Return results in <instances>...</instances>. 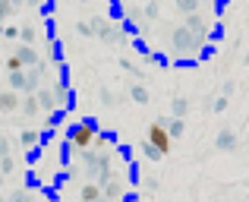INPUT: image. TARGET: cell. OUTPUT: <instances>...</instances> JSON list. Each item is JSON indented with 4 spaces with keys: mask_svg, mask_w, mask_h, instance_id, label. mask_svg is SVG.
<instances>
[{
    "mask_svg": "<svg viewBox=\"0 0 249 202\" xmlns=\"http://www.w3.org/2000/svg\"><path fill=\"white\" fill-rule=\"evenodd\" d=\"M148 146L155 148V155L167 152V146H170V136H167V129H164V127H152V129H148Z\"/></svg>",
    "mask_w": 249,
    "mask_h": 202,
    "instance_id": "obj_1",
    "label": "cell"
}]
</instances>
